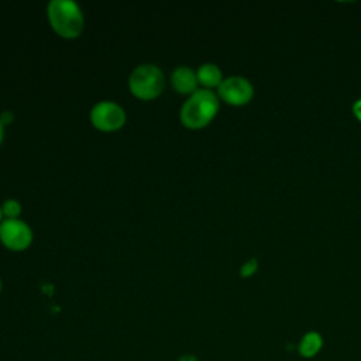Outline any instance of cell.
<instances>
[{
	"instance_id": "cell-3",
	"label": "cell",
	"mask_w": 361,
	"mask_h": 361,
	"mask_svg": "<svg viewBox=\"0 0 361 361\" xmlns=\"http://www.w3.org/2000/svg\"><path fill=\"white\" fill-rule=\"evenodd\" d=\"M128 85L137 97L152 99L157 97L164 89V75L157 65L144 63L133 71Z\"/></svg>"
},
{
	"instance_id": "cell-8",
	"label": "cell",
	"mask_w": 361,
	"mask_h": 361,
	"mask_svg": "<svg viewBox=\"0 0 361 361\" xmlns=\"http://www.w3.org/2000/svg\"><path fill=\"white\" fill-rule=\"evenodd\" d=\"M197 80L200 83H203L207 87H213V86H220V83L223 82L221 79V71L219 69L217 65L214 63H203L199 69H197Z\"/></svg>"
},
{
	"instance_id": "cell-5",
	"label": "cell",
	"mask_w": 361,
	"mask_h": 361,
	"mask_svg": "<svg viewBox=\"0 0 361 361\" xmlns=\"http://www.w3.org/2000/svg\"><path fill=\"white\" fill-rule=\"evenodd\" d=\"M90 120L94 127L113 131L120 128L126 121L124 110L113 102H100L90 111Z\"/></svg>"
},
{
	"instance_id": "cell-9",
	"label": "cell",
	"mask_w": 361,
	"mask_h": 361,
	"mask_svg": "<svg viewBox=\"0 0 361 361\" xmlns=\"http://www.w3.org/2000/svg\"><path fill=\"white\" fill-rule=\"evenodd\" d=\"M320 345H322L320 336L316 333H309L303 337V340L300 343V353L306 357H310L319 351Z\"/></svg>"
},
{
	"instance_id": "cell-11",
	"label": "cell",
	"mask_w": 361,
	"mask_h": 361,
	"mask_svg": "<svg viewBox=\"0 0 361 361\" xmlns=\"http://www.w3.org/2000/svg\"><path fill=\"white\" fill-rule=\"evenodd\" d=\"M257 268H258V261H257L255 258H251V259H248V261L241 267L240 274H241V276H251V275L257 271Z\"/></svg>"
},
{
	"instance_id": "cell-15",
	"label": "cell",
	"mask_w": 361,
	"mask_h": 361,
	"mask_svg": "<svg viewBox=\"0 0 361 361\" xmlns=\"http://www.w3.org/2000/svg\"><path fill=\"white\" fill-rule=\"evenodd\" d=\"M1 216H3V210H1V207H0V219H1Z\"/></svg>"
},
{
	"instance_id": "cell-12",
	"label": "cell",
	"mask_w": 361,
	"mask_h": 361,
	"mask_svg": "<svg viewBox=\"0 0 361 361\" xmlns=\"http://www.w3.org/2000/svg\"><path fill=\"white\" fill-rule=\"evenodd\" d=\"M353 113H354V116L361 121V97L354 103V106H353Z\"/></svg>"
},
{
	"instance_id": "cell-1",
	"label": "cell",
	"mask_w": 361,
	"mask_h": 361,
	"mask_svg": "<svg viewBox=\"0 0 361 361\" xmlns=\"http://www.w3.org/2000/svg\"><path fill=\"white\" fill-rule=\"evenodd\" d=\"M219 110V99L209 89H197L183 103L180 120L189 128H200L209 124Z\"/></svg>"
},
{
	"instance_id": "cell-7",
	"label": "cell",
	"mask_w": 361,
	"mask_h": 361,
	"mask_svg": "<svg viewBox=\"0 0 361 361\" xmlns=\"http://www.w3.org/2000/svg\"><path fill=\"white\" fill-rule=\"evenodd\" d=\"M197 82V75L188 66H179L172 72V85L180 93L196 92Z\"/></svg>"
},
{
	"instance_id": "cell-10",
	"label": "cell",
	"mask_w": 361,
	"mask_h": 361,
	"mask_svg": "<svg viewBox=\"0 0 361 361\" xmlns=\"http://www.w3.org/2000/svg\"><path fill=\"white\" fill-rule=\"evenodd\" d=\"M1 210H3V214L7 216V219H17V216L21 212V206H20V203L17 200L8 199V200H6L3 203Z\"/></svg>"
},
{
	"instance_id": "cell-4",
	"label": "cell",
	"mask_w": 361,
	"mask_h": 361,
	"mask_svg": "<svg viewBox=\"0 0 361 361\" xmlns=\"http://www.w3.org/2000/svg\"><path fill=\"white\" fill-rule=\"evenodd\" d=\"M219 94L228 104L243 106L252 99L254 87L245 78L230 76L220 83Z\"/></svg>"
},
{
	"instance_id": "cell-13",
	"label": "cell",
	"mask_w": 361,
	"mask_h": 361,
	"mask_svg": "<svg viewBox=\"0 0 361 361\" xmlns=\"http://www.w3.org/2000/svg\"><path fill=\"white\" fill-rule=\"evenodd\" d=\"M0 121L4 124H10L13 121V114L10 111H3L0 116Z\"/></svg>"
},
{
	"instance_id": "cell-2",
	"label": "cell",
	"mask_w": 361,
	"mask_h": 361,
	"mask_svg": "<svg viewBox=\"0 0 361 361\" xmlns=\"http://www.w3.org/2000/svg\"><path fill=\"white\" fill-rule=\"evenodd\" d=\"M48 18L52 28L65 38L78 37L83 28V14L72 0L49 1Z\"/></svg>"
},
{
	"instance_id": "cell-14",
	"label": "cell",
	"mask_w": 361,
	"mask_h": 361,
	"mask_svg": "<svg viewBox=\"0 0 361 361\" xmlns=\"http://www.w3.org/2000/svg\"><path fill=\"white\" fill-rule=\"evenodd\" d=\"M3 133H4V126H3V123L0 121V142H1V140H3Z\"/></svg>"
},
{
	"instance_id": "cell-6",
	"label": "cell",
	"mask_w": 361,
	"mask_h": 361,
	"mask_svg": "<svg viewBox=\"0 0 361 361\" xmlns=\"http://www.w3.org/2000/svg\"><path fill=\"white\" fill-rule=\"evenodd\" d=\"M0 238L11 250H24L30 245L32 234L30 227L18 219H6L0 224Z\"/></svg>"
}]
</instances>
